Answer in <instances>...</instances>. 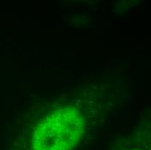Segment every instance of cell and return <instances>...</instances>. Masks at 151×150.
Segmentation results:
<instances>
[{
	"instance_id": "cell-1",
	"label": "cell",
	"mask_w": 151,
	"mask_h": 150,
	"mask_svg": "<svg viewBox=\"0 0 151 150\" xmlns=\"http://www.w3.org/2000/svg\"><path fill=\"white\" fill-rule=\"evenodd\" d=\"M84 131V120L73 106L50 112L36 126L31 137L32 150H72Z\"/></svg>"
}]
</instances>
